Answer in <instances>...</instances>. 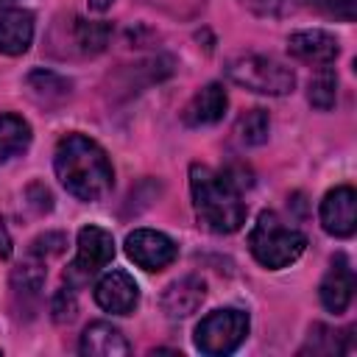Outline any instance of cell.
Returning a JSON list of instances; mask_svg holds the SVG:
<instances>
[{"label":"cell","instance_id":"6da1fadb","mask_svg":"<svg viewBox=\"0 0 357 357\" xmlns=\"http://www.w3.org/2000/svg\"><path fill=\"white\" fill-rule=\"evenodd\" d=\"M53 170L61 187L73 198L86 204L106 198L114 184V170L106 151L95 139L75 131L59 139L53 153Z\"/></svg>","mask_w":357,"mask_h":357},{"label":"cell","instance_id":"7a4b0ae2","mask_svg":"<svg viewBox=\"0 0 357 357\" xmlns=\"http://www.w3.org/2000/svg\"><path fill=\"white\" fill-rule=\"evenodd\" d=\"M190 195L198 226L212 234H231L245 223V204L240 198V187L223 173L192 165L190 167Z\"/></svg>","mask_w":357,"mask_h":357},{"label":"cell","instance_id":"3957f363","mask_svg":"<svg viewBox=\"0 0 357 357\" xmlns=\"http://www.w3.org/2000/svg\"><path fill=\"white\" fill-rule=\"evenodd\" d=\"M248 248L262 268L282 271L304 254L307 237L298 229L284 226V220H279L276 212L265 209V212H259L254 229L248 231Z\"/></svg>","mask_w":357,"mask_h":357},{"label":"cell","instance_id":"277c9868","mask_svg":"<svg viewBox=\"0 0 357 357\" xmlns=\"http://www.w3.org/2000/svg\"><path fill=\"white\" fill-rule=\"evenodd\" d=\"M226 78L243 89H251L257 95H273V98L290 95L296 89V73L282 61L259 53L231 59L226 64Z\"/></svg>","mask_w":357,"mask_h":357},{"label":"cell","instance_id":"5b68a950","mask_svg":"<svg viewBox=\"0 0 357 357\" xmlns=\"http://www.w3.org/2000/svg\"><path fill=\"white\" fill-rule=\"evenodd\" d=\"M248 312L226 307V310H215L209 315L201 318V324L195 326V349L201 354L209 357H220V354H231L248 335Z\"/></svg>","mask_w":357,"mask_h":357},{"label":"cell","instance_id":"8992f818","mask_svg":"<svg viewBox=\"0 0 357 357\" xmlns=\"http://www.w3.org/2000/svg\"><path fill=\"white\" fill-rule=\"evenodd\" d=\"M112 259H114V237H112V231H106L100 226H84L78 231L75 259L70 262L64 279H67L70 287L84 284L95 273H100Z\"/></svg>","mask_w":357,"mask_h":357},{"label":"cell","instance_id":"52a82bcc","mask_svg":"<svg viewBox=\"0 0 357 357\" xmlns=\"http://www.w3.org/2000/svg\"><path fill=\"white\" fill-rule=\"evenodd\" d=\"M126 254L128 259L142 271H162L178 257V245L153 229H134L126 237Z\"/></svg>","mask_w":357,"mask_h":357},{"label":"cell","instance_id":"ba28073f","mask_svg":"<svg viewBox=\"0 0 357 357\" xmlns=\"http://www.w3.org/2000/svg\"><path fill=\"white\" fill-rule=\"evenodd\" d=\"M321 226L332 237H351L357 229V192L351 187H335L321 201Z\"/></svg>","mask_w":357,"mask_h":357},{"label":"cell","instance_id":"9c48e42d","mask_svg":"<svg viewBox=\"0 0 357 357\" xmlns=\"http://www.w3.org/2000/svg\"><path fill=\"white\" fill-rule=\"evenodd\" d=\"M287 53H290L296 61L321 70V67H332V61H335L337 53H340V42H337L329 31H321V28L296 31V33H290V39H287Z\"/></svg>","mask_w":357,"mask_h":357},{"label":"cell","instance_id":"30bf717a","mask_svg":"<svg viewBox=\"0 0 357 357\" xmlns=\"http://www.w3.org/2000/svg\"><path fill=\"white\" fill-rule=\"evenodd\" d=\"M95 301L112 315H131L139 304V287L126 271H109L95 284Z\"/></svg>","mask_w":357,"mask_h":357},{"label":"cell","instance_id":"8fae6325","mask_svg":"<svg viewBox=\"0 0 357 357\" xmlns=\"http://www.w3.org/2000/svg\"><path fill=\"white\" fill-rule=\"evenodd\" d=\"M318 296H321V304L340 315L346 312V307L351 304V296H354V271L349 265V259L343 254H337L329 265V271L324 273L321 284H318Z\"/></svg>","mask_w":357,"mask_h":357},{"label":"cell","instance_id":"7c38bea8","mask_svg":"<svg viewBox=\"0 0 357 357\" xmlns=\"http://www.w3.org/2000/svg\"><path fill=\"white\" fill-rule=\"evenodd\" d=\"M226 106H229V98H226V89L220 84H206L201 86L184 106L181 112V120L184 126L190 128H204V126H215L223 120L226 114Z\"/></svg>","mask_w":357,"mask_h":357},{"label":"cell","instance_id":"4fadbf2b","mask_svg":"<svg viewBox=\"0 0 357 357\" xmlns=\"http://www.w3.org/2000/svg\"><path fill=\"white\" fill-rule=\"evenodd\" d=\"M204 298H206V282L198 276H184L165 287L159 307L167 318H187L204 304Z\"/></svg>","mask_w":357,"mask_h":357},{"label":"cell","instance_id":"5bb4252c","mask_svg":"<svg viewBox=\"0 0 357 357\" xmlns=\"http://www.w3.org/2000/svg\"><path fill=\"white\" fill-rule=\"evenodd\" d=\"M33 42V14L25 8L0 11V53L22 56Z\"/></svg>","mask_w":357,"mask_h":357},{"label":"cell","instance_id":"9a60e30c","mask_svg":"<svg viewBox=\"0 0 357 357\" xmlns=\"http://www.w3.org/2000/svg\"><path fill=\"white\" fill-rule=\"evenodd\" d=\"M81 354L86 357H126L131 351L123 332L106 321H95L81 335Z\"/></svg>","mask_w":357,"mask_h":357},{"label":"cell","instance_id":"2e32d148","mask_svg":"<svg viewBox=\"0 0 357 357\" xmlns=\"http://www.w3.org/2000/svg\"><path fill=\"white\" fill-rule=\"evenodd\" d=\"M45 265H47V259L28 254V259L20 262L11 271V293H14V298H22V301H36L39 298V290H42L45 276H47Z\"/></svg>","mask_w":357,"mask_h":357},{"label":"cell","instance_id":"e0dca14e","mask_svg":"<svg viewBox=\"0 0 357 357\" xmlns=\"http://www.w3.org/2000/svg\"><path fill=\"white\" fill-rule=\"evenodd\" d=\"M28 145H31L28 120L14 114V112H3L0 114V165H6L8 159L25 153Z\"/></svg>","mask_w":357,"mask_h":357},{"label":"cell","instance_id":"ac0fdd59","mask_svg":"<svg viewBox=\"0 0 357 357\" xmlns=\"http://www.w3.org/2000/svg\"><path fill=\"white\" fill-rule=\"evenodd\" d=\"M112 36L109 22H92V20H75L73 22V42L84 56H98L106 50Z\"/></svg>","mask_w":357,"mask_h":357},{"label":"cell","instance_id":"d6986e66","mask_svg":"<svg viewBox=\"0 0 357 357\" xmlns=\"http://www.w3.org/2000/svg\"><path fill=\"white\" fill-rule=\"evenodd\" d=\"M31 95L39 100V103H53V100H61L70 95V81L50 73V70H33L28 78H25Z\"/></svg>","mask_w":357,"mask_h":357},{"label":"cell","instance_id":"ffe728a7","mask_svg":"<svg viewBox=\"0 0 357 357\" xmlns=\"http://www.w3.org/2000/svg\"><path fill=\"white\" fill-rule=\"evenodd\" d=\"M234 134H237V139H240L243 145H248V148L262 145V142L268 139V134H271V117H268V112H265V109H248V112L237 120Z\"/></svg>","mask_w":357,"mask_h":357},{"label":"cell","instance_id":"44dd1931","mask_svg":"<svg viewBox=\"0 0 357 357\" xmlns=\"http://www.w3.org/2000/svg\"><path fill=\"white\" fill-rule=\"evenodd\" d=\"M337 100V75L332 67H321L310 81V103L321 112H329Z\"/></svg>","mask_w":357,"mask_h":357},{"label":"cell","instance_id":"7402d4cb","mask_svg":"<svg viewBox=\"0 0 357 357\" xmlns=\"http://www.w3.org/2000/svg\"><path fill=\"white\" fill-rule=\"evenodd\" d=\"M240 3L254 17H271V20L298 14L304 6H310V0H240Z\"/></svg>","mask_w":357,"mask_h":357},{"label":"cell","instance_id":"603a6c76","mask_svg":"<svg viewBox=\"0 0 357 357\" xmlns=\"http://www.w3.org/2000/svg\"><path fill=\"white\" fill-rule=\"evenodd\" d=\"M50 312H53V321L56 324H70L78 312V304H75V290L67 284L61 290H56L53 296V304H50Z\"/></svg>","mask_w":357,"mask_h":357},{"label":"cell","instance_id":"cb8c5ba5","mask_svg":"<svg viewBox=\"0 0 357 357\" xmlns=\"http://www.w3.org/2000/svg\"><path fill=\"white\" fill-rule=\"evenodd\" d=\"M310 6H315L321 14L343 20V22H354V14H357V0H310Z\"/></svg>","mask_w":357,"mask_h":357},{"label":"cell","instance_id":"d4e9b609","mask_svg":"<svg viewBox=\"0 0 357 357\" xmlns=\"http://www.w3.org/2000/svg\"><path fill=\"white\" fill-rule=\"evenodd\" d=\"M64 245H67V240H64L61 231H45V234H39V237L31 243V254L47 259V257H59V254L64 251Z\"/></svg>","mask_w":357,"mask_h":357},{"label":"cell","instance_id":"484cf974","mask_svg":"<svg viewBox=\"0 0 357 357\" xmlns=\"http://www.w3.org/2000/svg\"><path fill=\"white\" fill-rule=\"evenodd\" d=\"M8 257H11V234L0 218V259H8Z\"/></svg>","mask_w":357,"mask_h":357},{"label":"cell","instance_id":"4316f807","mask_svg":"<svg viewBox=\"0 0 357 357\" xmlns=\"http://www.w3.org/2000/svg\"><path fill=\"white\" fill-rule=\"evenodd\" d=\"M86 3H89L92 11H106V8H112L114 0H86Z\"/></svg>","mask_w":357,"mask_h":357},{"label":"cell","instance_id":"83f0119b","mask_svg":"<svg viewBox=\"0 0 357 357\" xmlns=\"http://www.w3.org/2000/svg\"><path fill=\"white\" fill-rule=\"evenodd\" d=\"M6 3H11V0H0V6H6Z\"/></svg>","mask_w":357,"mask_h":357}]
</instances>
